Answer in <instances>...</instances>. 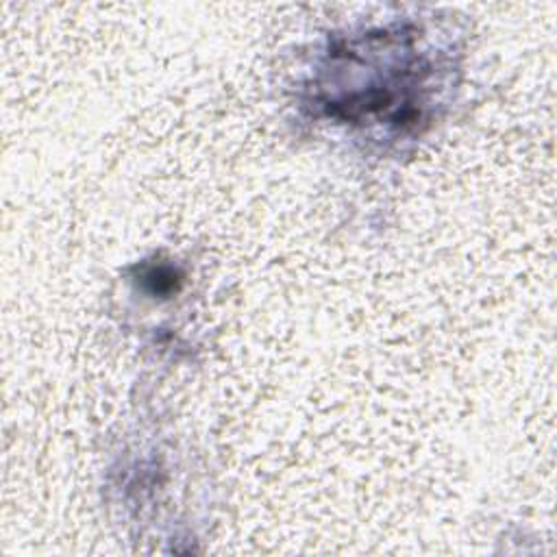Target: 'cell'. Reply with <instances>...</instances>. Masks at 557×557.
Returning a JSON list of instances; mask_svg holds the SVG:
<instances>
[{
	"label": "cell",
	"instance_id": "1",
	"mask_svg": "<svg viewBox=\"0 0 557 557\" xmlns=\"http://www.w3.org/2000/svg\"><path fill=\"white\" fill-rule=\"evenodd\" d=\"M146 281H151L153 283V292H168V290H174L176 288V274L170 270V268H153V270H149V274L144 276Z\"/></svg>",
	"mask_w": 557,
	"mask_h": 557
}]
</instances>
